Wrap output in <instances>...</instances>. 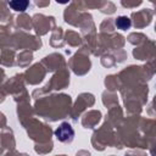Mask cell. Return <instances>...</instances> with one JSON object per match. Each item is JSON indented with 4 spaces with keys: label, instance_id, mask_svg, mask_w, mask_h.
Instances as JSON below:
<instances>
[{
    "label": "cell",
    "instance_id": "obj_1",
    "mask_svg": "<svg viewBox=\"0 0 156 156\" xmlns=\"http://www.w3.org/2000/svg\"><path fill=\"white\" fill-rule=\"evenodd\" d=\"M55 135L62 143H71L73 140V136H74V130H73V128L69 123L63 122L55 130Z\"/></svg>",
    "mask_w": 156,
    "mask_h": 156
},
{
    "label": "cell",
    "instance_id": "obj_2",
    "mask_svg": "<svg viewBox=\"0 0 156 156\" xmlns=\"http://www.w3.org/2000/svg\"><path fill=\"white\" fill-rule=\"evenodd\" d=\"M115 24H116V27H117L118 29L126 30V29H128V28L132 26V22H130V20H129V17H127V16H119V17H117Z\"/></svg>",
    "mask_w": 156,
    "mask_h": 156
},
{
    "label": "cell",
    "instance_id": "obj_3",
    "mask_svg": "<svg viewBox=\"0 0 156 156\" xmlns=\"http://www.w3.org/2000/svg\"><path fill=\"white\" fill-rule=\"evenodd\" d=\"M28 4L29 2L26 0H13V1L9 2L10 7H12V10H15V11H24L27 9Z\"/></svg>",
    "mask_w": 156,
    "mask_h": 156
}]
</instances>
